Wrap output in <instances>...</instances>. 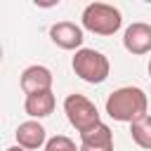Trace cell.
<instances>
[{
  "label": "cell",
  "mask_w": 151,
  "mask_h": 151,
  "mask_svg": "<svg viewBox=\"0 0 151 151\" xmlns=\"http://www.w3.org/2000/svg\"><path fill=\"white\" fill-rule=\"evenodd\" d=\"M149 97L142 87H118L106 99V113L118 123H134L137 118L146 116Z\"/></svg>",
  "instance_id": "6da1fadb"
},
{
  "label": "cell",
  "mask_w": 151,
  "mask_h": 151,
  "mask_svg": "<svg viewBox=\"0 0 151 151\" xmlns=\"http://www.w3.org/2000/svg\"><path fill=\"white\" fill-rule=\"evenodd\" d=\"M76 76L90 85H99L109 78L111 73V64L109 59L99 52V50H92V47H80L76 54H73V61H71Z\"/></svg>",
  "instance_id": "7a4b0ae2"
},
{
  "label": "cell",
  "mask_w": 151,
  "mask_h": 151,
  "mask_svg": "<svg viewBox=\"0 0 151 151\" xmlns=\"http://www.w3.org/2000/svg\"><path fill=\"white\" fill-rule=\"evenodd\" d=\"M83 28H87L90 33L97 35H113L120 24H123V14L118 7L106 5V2H90L83 9Z\"/></svg>",
  "instance_id": "3957f363"
},
{
  "label": "cell",
  "mask_w": 151,
  "mask_h": 151,
  "mask_svg": "<svg viewBox=\"0 0 151 151\" xmlns=\"http://www.w3.org/2000/svg\"><path fill=\"white\" fill-rule=\"evenodd\" d=\"M64 113H66L68 123H71L80 134L101 123L97 106H94L85 94H68V97L64 99Z\"/></svg>",
  "instance_id": "277c9868"
},
{
  "label": "cell",
  "mask_w": 151,
  "mask_h": 151,
  "mask_svg": "<svg viewBox=\"0 0 151 151\" xmlns=\"http://www.w3.org/2000/svg\"><path fill=\"white\" fill-rule=\"evenodd\" d=\"M50 38H52V42L57 47H61V50H76V52L83 47V40H85L83 28L78 24H73V21H57L50 28Z\"/></svg>",
  "instance_id": "5b68a950"
},
{
  "label": "cell",
  "mask_w": 151,
  "mask_h": 151,
  "mask_svg": "<svg viewBox=\"0 0 151 151\" xmlns=\"http://www.w3.org/2000/svg\"><path fill=\"white\" fill-rule=\"evenodd\" d=\"M123 47L130 54H146L151 52V24L134 21L123 33Z\"/></svg>",
  "instance_id": "8992f818"
},
{
  "label": "cell",
  "mask_w": 151,
  "mask_h": 151,
  "mask_svg": "<svg viewBox=\"0 0 151 151\" xmlns=\"http://www.w3.org/2000/svg\"><path fill=\"white\" fill-rule=\"evenodd\" d=\"M21 90L24 94H35V92H45V90H52V71L42 64H33L28 68L21 71Z\"/></svg>",
  "instance_id": "52a82bcc"
},
{
  "label": "cell",
  "mask_w": 151,
  "mask_h": 151,
  "mask_svg": "<svg viewBox=\"0 0 151 151\" xmlns=\"http://www.w3.org/2000/svg\"><path fill=\"white\" fill-rule=\"evenodd\" d=\"M78 151H113V132L106 123L94 125L92 130L80 134Z\"/></svg>",
  "instance_id": "ba28073f"
},
{
  "label": "cell",
  "mask_w": 151,
  "mask_h": 151,
  "mask_svg": "<svg viewBox=\"0 0 151 151\" xmlns=\"http://www.w3.org/2000/svg\"><path fill=\"white\" fill-rule=\"evenodd\" d=\"M14 137H17V144L21 149H26V151H35V149L45 146V142H47V132L38 120L21 123L17 127V132H14Z\"/></svg>",
  "instance_id": "9c48e42d"
},
{
  "label": "cell",
  "mask_w": 151,
  "mask_h": 151,
  "mask_svg": "<svg viewBox=\"0 0 151 151\" xmlns=\"http://www.w3.org/2000/svg\"><path fill=\"white\" fill-rule=\"evenodd\" d=\"M57 106V99H54V92L52 90H45V92H35V94H26V101H24V111L31 116V120L35 118H47Z\"/></svg>",
  "instance_id": "30bf717a"
},
{
  "label": "cell",
  "mask_w": 151,
  "mask_h": 151,
  "mask_svg": "<svg viewBox=\"0 0 151 151\" xmlns=\"http://www.w3.org/2000/svg\"><path fill=\"white\" fill-rule=\"evenodd\" d=\"M130 134H132L137 146L151 151V116L146 113V116L137 118L134 123H130Z\"/></svg>",
  "instance_id": "8fae6325"
},
{
  "label": "cell",
  "mask_w": 151,
  "mask_h": 151,
  "mask_svg": "<svg viewBox=\"0 0 151 151\" xmlns=\"http://www.w3.org/2000/svg\"><path fill=\"white\" fill-rule=\"evenodd\" d=\"M45 151H78L76 142L66 134H54L45 142Z\"/></svg>",
  "instance_id": "7c38bea8"
},
{
  "label": "cell",
  "mask_w": 151,
  "mask_h": 151,
  "mask_svg": "<svg viewBox=\"0 0 151 151\" xmlns=\"http://www.w3.org/2000/svg\"><path fill=\"white\" fill-rule=\"evenodd\" d=\"M5 151H26V149H21L19 144H14V146H9V149H5Z\"/></svg>",
  "instance_id": "4fadbf2b"
},
{
  "label": "cell",
  "mask_w": 151,
  "mask_h": 151,
  "mask_svg": "<svg viewBox=\"0 0 151 151\" xmlns=\"http://www.w3.org/2000/svg\"><path fill=\"white\" fill-rule=\"evenodd\" d=\"M149 76H151V61H149Z\"/></svg>",
  "instance_id": "5bb4252c"
},
{
  "label": "cell",
  "mask_w": 151,
  "mask_h": 151,
  "mask_svg": "<svg viewBox=\"0 0 151 151\" xmlns=\"http://www.w3.org/2000/svg\"><path fill=\"white\" fill-rule=\"evenodd\" d=\"M0 61H2V47H0Z\"/></svg>",
  "instance_id": "9a60e30c"
}]
</instances>
